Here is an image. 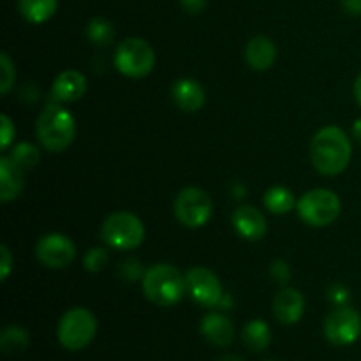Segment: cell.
Here are the masks:
<instances>
[{"label": "cell", "instance_id": "obj_23", "mask_svg": "<svg viewBox=\"0 0 361 361\" xmlns=\"http://www.w3.org/2000/svg\"><path fill=\"white\" fill-rule=\"evenodd\" d=\"M87 35L94 44L108 46L115 37V28L106 18H94L87 27Z\"/></svg>", "mask_w": 361, "mask_h": 361}, {"label": "cell", "instance_id": "obj_12", "mask_svg": "<svg viewBox=\"0 0 361 361\" xmlns=\"http://www.w3.org/2000/svg\"><path fill=\"white\" fill-rule=\"evenodd\" d=\"M231 221L236 233H238L242 238L249 240V242L263 240L268 231V222L267 219H264V215L261 214L257 208L249 207V204L236 208Z\"/></svg>", "mask_w": 361, "mask_h": 361}, {"label": "cell", "instance_id": "obj_17", "mask_svg": "<svg viewBox=\"0 0 361 361\" xmlns=\"http://www.w3.org/2000/svg\"><path fill=\"white\" fill-rule=\"evenodd\" d=\"M277 59V49L271 39L267 35H256L249 41L245 48V60L250 69L254 71H268L274 66Z\"/></svg>", "mask_w": 361, "mask_h": 361}, {"label": "cell", "instance_id": "obj_2", "mask_svg": "<svg viewBox=\"0 0 361 361\" xmlns=\"http://www.w3.org/2000/svg\"><path fill=\"white\" fill-rule=\"evenodd\" d=\"M35 134L39 143L48 152L59 154L63 152L76 136L74 116L59 104H48L37 116Z\"/></svg>", "mask_w": 361, "mask_h": 361}, {"label": "cell", "instance_id": "obj_16", "mask_svg": "<svg viewBox=\"0 0 361 361\" xmlns=\"http://www.w3.org/2000/svg\"><path fill=\"white\" fill-rule=\"evenodd\" d=\"M87 92V78L80 71H63L55 78L51 87V94L60 102H74L83 97Z\"/></svg>", "mask_w": 361, "mask_h": 361}, {"label": "cell", "instance_id": "obj_4", "mask_svg": "<svg viewBox=\"0 0 361 361\" xmlns=\"http://www.w3.org/2000/svg\"><path fill=\"white\" fill-rule=\"evenodd\" d=\"M97 334V319L83 307L71 309L60 317L56 326V338L67 351H81L87 348Z\"/></svg>", "mask_w": 361, "mask_h": 361}, {"label": "cell", "instance_id": "obj_8", "mask_svg": "<svg viewBox=\"0 0 361 361\" xmlns=\"http://www.w3.org/2000/svg\"><path fill=\"white\" fill-rule=\"evenodd\" d=\"M214 203L212 197L197 187H185L175 200V215L185 228H203L212 217Z\"/></svg>", "mask_w": 361, "mask_h": 361}, {"label": "cell", "instance_id": "obj_9", "mask_svg": "<svg viewBox=\"0 0 361 361\" xmlns=\"http://www.w3.org/2000/svg\"><path fill=\"white\" fill-rule=\"evenodd\" d=\"M324 337L338 348L355 344L361 337V314L353 307H337L324 321Z\"/></svg>", "mask_w": 361, "mask_h": 361}, {"label": "cell", "instance_id": "obj_13", "mask_svg": "<svg viewBox=\"0 0 361 361\" xmlns=\"http://www.w3.org/2000/svg\"><path fill=\"white\" fill-rule=\"evenodd\" d=\"M305 312V298L295 288H284L274 300V316L282 324H295Z\"/></svg>", "mask_w": 361, "mask_h": 361}, {"label": "cell", "instance_id": "obj_11", "mask_svg": "<svg viewBox=\"0 0 361 361\" xmlns=\"http://www.w3.org/2000/svg\"><path fill=\"white\" fill-rule=\"evenodd\" d=\"M35 256L39 263H42L48 268H66L76 257V245L69 236L62 233H48L41 236L35 245Z\"/></svg>", "mask_w": 361, "mask_h": 361}, {"label": "cell", "instance_id": "obj_7", "mask_svg": "<svg viewBox=\"0 0 361 361\" xmlns=\"http://www.w3.org/2000/svg\"><path fill=\"white\" fill-rule=\"evenodd\" d=\"M115 66L123 76L145 78L155 66V51L145 39L127 37L116 46Z\"/></svg>", "mask_w": 361, "mask_h": 361}, {"label": "cell", "instance_id": "obj_1", "mask_svg": "<svg viewBox=\"0 0 361 361\" xmlns=\"http://www.w3.org/2000/svg\"><path fill=\"white\" fill-rule=\"evenodd\" d=\"M351 140L341 127H323L310 143V161L321 175H341L351 162Z\"/></svg>", "mask_w": 361, "mask_h": 361}, {"label": "cell", "instance_id": "obj_14", "mask_svg": "<svg viewBox=\"0 0 361 361\" xmlns=\"http://www.w3.org/2000/svg\"><path fill=\"white\" fill-rule=\"evenodd\" d=\"M201 335L215 348H229L235 341V326L226 316L212 312L203 317L200 324Z\"/></svg>", "mask_w": 361, "mask_h": 361}, {"label": "cell", "instance_id": "obj_27", "mask_svg": "<svg viewBox=\"0 0 361 361\" xmlns=\"http://www.w3.org/2000/svg\"><path fill=\"white\" fill-rule=\"evenodd\" d=\"M328 298L334 303L335 307H344L349 305V300H351V293L348 288H344L342 284H334L328 289Z\"/></svg>", "mask_w": 361, "mask_h": 361}, {"label": "cell", "instance_id": "obj_21", "mask_svg": "<svg viewBox=\"0 0 361 361\" xmlns=\"http://www.w3.org/2000/svg\"><path fill=\"white\" fill-rule=\"evenodd\" d=\"M263 203L267 207V210L271 212V214L284 215L289 214L296 207V197L288 187L275 185L264 192Z\"/></svg>", "mask_w": 361, "mask_h": 361}, {"label": "cell", "instance_id": "obj_36", "mask_svg": "<svg viewBox=\"0 0 361 361\" xmlns=\"http://www.w3.org/2000/svg\"><path fill=\"white\" fill-rule=\"evenodd\" d=\"M219 361H245V360L238 355H224Z\"/></svg>", "mask_w": 361, "mask_h": 361}, {"label": "cell", "instance_id": "obj_28", "mask_svg": "<svg viewBox=\"0 0 361 361\" xmlns=\"http://www.w3.org/2000/svg\"><path fill=\"white\" fill-rule=\"evenodd\" d=\"M120 274L126 281H137V279H143V268H141L140 261L136 259H127L120 264Z\"/></svg>", "mask_w": 361, "mask_h": 361}, {"label": "cell", "instance_id": "obj_3", "mask_svg": "<svg viewBox=\"0 0 361 361\" xmlns=\"http://www.w3.org/2000/svg\"><path fill=\"white\" fill-rule=\"evenodd\" d=\"M141 281L145 296L157 307L176 305L187 293L185 277L171 264H154L145 271Z\"/></svg>", "mask_w": 361, "mask_h": 361}, {"label": "cell", "instance_id": "obj_29", "mask_svg": "<svg viewBox=\"0 0 361 361\" xmlns=\"http://www.w3.org/2000/svg\"><path fill=\"white\" fill-rule=\"evenodd\" d=\"M0 122H2V137H0V147H2V150H7L9 145L13 143L16 129H14V123L11 122V118L7 115L0 116Z\"/></svg>", "mask_w": 361, "mask_h": 361}, {"label": "cell", "instance_id": "obj_20", "mask_svg": "<svg viewBox=\"0 0 361 361\" xmlns=\"http://www.w3.org/2000/svg\"><path fill=\"white\" fill-rule=\"evenodd\" d=\"M242 341L247 345V349L254 353H261L270 345L271 342V330L263 319H254L245 324L242 331Z\"/></svg>", "mask_w": 361, "mask_h": 361}, {"label": "cell", "instance_id": "obj_33", "mask_svg": "<svg viewBox=\"0 0 361 361\" xmlns=\"http://www.w3.org/2000/svg\"><path fill=\"white\" fill-rule=\"evenodd\" d=\"M341 4L349 16H361V0H342Z\"/></svg>", "mask_w": 361, "mask_h": 361}, {"label": "cell", "instance_id": "obj_22", "mask_svg": "<svg viewBox=\"0 0 361 361\" xmlns=\"http://www.w3.org/2000/svg\"><path fill=\"white\" fill-rule=\"evenodd\" d=\"M30 344V334L21 326H6L0 334V348L6 355H18Z\"/></svg>", "mask_w": 361, "mask_h": 361}, {"label": "cell", "instance_id": "obj_24", "mask_svg": "<svg viewBox=\"0 0 361 361\" xmlns=\"http://www.w3.org/2000/svg\"><path fill=\"white\" fill-rule=\"evenodd\" d=\"M9 159L14 164L20 166L23 171H27V169H32L34 166H37L39 159H41V152L32 143H20L13 148V152L9 154Z\"/></svg>", "mask_w": 361, "mask_h": 361}, {"label": "cell", "instance_id": "obj_37", "mask_svg": "<svg viewBox=\"0 0 361 361\" xmlns=\"http://www.w3.org/2000/svg\"><path fill=\"white\" fill-rule=\"evenodd\" d=\"M267 361H275V360H267Z\"/></svg>", "mask_w": 361, "mask_h": 361}, {"label": "cell", "instance_id": "obj_34", "mask_svg": "<svg viewBox=\"0 0 361 361\" xmlns=\"http://www.w3.org/2000/svg\"><path fill=\"white\" fill-rule=\"evenodd\" d=\"M353 92H355V99H356V102H358V106L361 108V73H360V76L356 78L355 87H353Z\"/></svg>", "mask_w": 361, "mask_h": 361}, {"label": "cell", "instance_id": "obj_25", "mask_svg": "<svg viewBox=\"0 0 361 361\" xmlns=\"http://www.w3.org/2000/svg\"><path fill=\"white\" fill-rule=\"evenodd\" d=\"M108 261H109L108 252H106L104 249H99V247H94V249H90L87 254H85L83 267H85V270H88V271H92V274H95V271L104 270L106 264H108Z\"/></svg>", "mask_w": 361, "mask_h": 361}, {"label": "cell", "instance_id": "obj_5", "mask_svg": "<svg viewBox=\"0 0 361 361\" xmlns=\"http://www.w3.org/2000/svg\"><path fill=\"white\" fill-rule=\"evenodd\" d=\"M101 238L108 247L116 250L136 249L145 240V226L129 212H115L101 226Z\"/></svg>", "mask_w": 361, "mask_h": 361}, {"label": "cell", "instance_id": "obj_31", "mask_svg": "<svg viewBox=\"0 0 361 361\" xmlns=\"http://www.w3.org/2000/svg\"><path fill=\"white\" fill-rule=\"evenodd\" d=\"M271 275L277 282H288L289 277H291V271H289V267L286 261H275L270 268Z\"/></svg>", "mask_w": 361, "mask_h": 361}, {"label": "cell", "instance_id": "obj_6", "mask_svg": "<svg viewBox=\"0 0 361 361\" xmlns=\"http://www.w3.org/2000/svg\"><path fill=\"white\" fill-rule=\"evenodd\" d=\"M300 219L314 228L334 224L342 210L337 194L330 189H312L303 194L296 203Z\"/></svg>", "mask_w": 361, "mask_h": 361}, {"label": "cell", "instance_id": "obj_19", "mask_svg": "<svg viewBox=\"0 0 361 361\" xmlns=\"http://www.w3.org/2000/svg\"><path fill=\"white\" fill-rule=\"evenodd\" d=\"M21 16L30 23H44L59 9V0H18Z\"/></svg>", "mask_w": 361, "mask_h": 361}, {"label": "cell", "instance_id": "obj_15", "mask_svg": "<svg viewBox=\"0 0 361 361\" xmlns=\"http://www.w3.org/2000/svg\"><path fill=\"white\" fill-rule=\"evenodd\" d=\"M171 94L175 104L178 106L182 111L187 113L200 111L204 106V99H207L203 87H201L196 80H192V78L176 80L171 88Z\"/></svg>", "mask_w": 361, "mask_h": 361}, {"label": "cell", "instance_id": "obj_30", "mask_svg": "<svg viewBox=\"0 0 361 361\" xmlns=\"http://www.w3.org/2000/svg\"><path fill=\"white\" fill-rule=\"evenodd\" d=\"M0 254H2V261H0V281H6L9 277L11 270H13V254L6 245L0 247Z\"/></svg>", "mask_w": 361, "mask_h": 361}, {"label": "cell", "instance_id": "obj_18", "mask_svg": "<svg viewBox=\"0 0 361 361\" xmlns=\"http://www.w3.org/2000/svg\"><path fill=\"white\" fill-rule=\"evenodd\" d=\"M23 190V169L9 157L0 159V201L16 200Z\"/></svg>", "mask_w": 361, "mask_h": 361}, {"label": "cell", "instance_id": "obj_32", "mask_svg": "<svg viewBox=\"0 0 361 361\" xmlns=\"http://www.w3.org/2000/svg\"><path fill=\"white\" fill-rule=\"evenodd\" d=\"M207 4L208 0H180V6H182L183 11H187L189 14L203 13Z\"/></svg>", "mask_w": 361, "mask_h": 361}, {"label": "cell", "instance_id": "obj_10", "mask_svg": "<svg viewBox=\"0 0 361 361\" xmlns=\"http://www.w3.org/2000/svg\"><path fill=\"white\" fill-rule=\"evenodd\" d=\"M185 282H187V293L192 296V300L196 303H200L201 307H219L221 302L224 300V289H222L221 281H219L217 275L212 270L203 267L190 268L185 274Z\"/></svg>", "mask_w": 361, "mask_h": 361}, {"label": "cell", "instance_id": "obj_35", "mask_svg": "<svg viewBox=\"0 0 361 361\" xmlns=\"http://www.w3.org/2000/svg\"><path fill=\"white\" fill-rule=\"evenodd\" d=\"M353 136H355V140L358 141V143H361V118H358L353 123Z\"/></svg>", "mask_w": 361, "mask_h": 361}, {"label": "cell", "instance_id": "obj_26", "mask_svg": "<svg viewBox=\"0 0 361 361\" xmlns=\"http://www.w3.org/2000/svg\"><path fill=\"white\" fill-rule=\"evenodd\" d=\"M0 66H2V81H0V92L4 95L9 94V90L13 88L14 80H16V71H14L13 60L9 59L7 53L0 55Z\"/></svg>", "mask_w": 361, "mask_h": 361}]
</instances>
